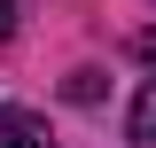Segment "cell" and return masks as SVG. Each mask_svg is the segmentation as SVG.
<instances>
[{"mask_svg":"<svg viewBox=\"0 0 156 148\" xmlns=\"http://www.w3.org/2000/svg\"><path fill=\"white\" fill-rule=\"evenodd\" d=\"M0 148H55L39 109H0Z\"/></svg>","mask_w":156,"mask_h":148,"instance_id":"obj_1","label":"cell"},{"mask_svg":"<svg viewBox=\"0 0 156 148\" xmlns=\"http://www.w3.org/2000/svg\"><path fill=\"white\" fill-rule=\"evenodd\" d=\"M125 132H133L140 148H156V78L140 86V101H133V117H125Z\"/></svg>","mask_w":156,"mask_h":148,"instance_id":"obj_2","label":"cell"},{"mask_svg":"<svg viewBox=\"0 0 156 148\" xmlns=\"http://www.w3.org/2000/svg\"><path fill=\"white\" fill-rule=\"evenodd\" d=\"M8 31H16V0H0V39H8Z\"/></svg>","mask_w":156,"mask_h":148,"instance_id":"obj_3","label":"cell"}]
</instances>
